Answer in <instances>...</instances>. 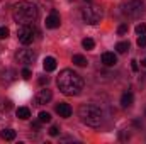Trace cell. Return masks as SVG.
<instances>
[{
  "mask_svg": "<svg viewBox=\"0 0 146 144\" xmlns=\"http://www.w3.org/2000/svg\"><path fill=\"white\" fill-rule=\"evenodd\" d=\"M56 85L60 88V92L66 97H75L83 90V80L78 73H75L73 70H63L58 75Z\"/></svg>",
  "mask_w": 146,
  "mask_h": 144,
  "instance_id": "cell-1",
  "label": "cell"
},
{
  "mask_svg": "<svg viewBox=\"0 0 146 144\" xmlns=\"http://www.w3.org/2000/svg\"><path fill=\"white\" fill-rule=\"evenodd\" d=\"M39 17V10L34 3L31 2H17L14 7H12V19L17 22V24H34Z\"/></svg>",
  "mask_w": 146,
  "mask_h": 144,
  "instance_id": "cell-2",
  "label": "cell"
},
{
  "mask_svg": "<svg viewBox=\"0 0 146 144\" xmlns=\"http://www.w3.org/2000/svg\"><path fill=\"white\" fill-rule=\"evenodd\" d=\"M78 117L83 124L90 126V127H99L102 124V112L100 108L92 105V104H83L78 108Z\"/></svg>",
  "mask_w": 146,
  "mask_h": 144,
  "instance_id": "cell-3",
  "label": "cell"
},
{
  "mask_svg": "<svg viewBox=\"0 0 146 144\" xmlns=\"http://www.w3.org/2000/svg\"><path fill=\"white\" fill-rule=\"evenodd\" d=\"M121 12L127 19H139L146 12V7L143 0H127L121 5Z\"/></svg>",
  "mask_w": 146,
  "mask_h": 144,
  "instance_id": "cell-4",
  "label": "cell"
},
{
  "mask_svg": "<svg viewBox=\"0 0 146 144\" xmlns=\"http://www.w3.org/2000/svg\"><path fill=\"white\" fill-rule=\"evenodd\" d=\"M102 9L97 5H87L85 9H82V19L88 26H97L102 20Z\"/></svg>",
  "mask_w": 146,
  "mask_h": 144,
  "instance_id": "cell-5",
  "label": "cell"
},
{
  "mask_svg": "<svg viewBox=\"0 0 146 144\" xmlns=\"http://www.w3.org/2000/svg\"><path fill=\"white\" fill-rule=\"evenodd\" d=\"M39 34L36 29V26L34 24H22V26H19V29H17V39H19V42L21 44H31L36 36Z\"/></svg>",
  "mask_w": 146,
  "mask_h": 144,
  "instance_id": "cell-6",
  "label": "cell"
},
{
  "mask_svg": "<svg viewBox=\"0 0 146 144\" xmlns=\"http://www.w3.org/2000/svg\"><path fill=\"white\" fill-rule=\"evenodd\" d=\"M15 61L21 65H33L36 61V53L33 49H21L15 53Z\"/></svg>",
  "mask_w": 146,
  "mask_h": 144,
  "instance_id": "cell-7",
  "label": "cell"
},
{
  "mask_svg": "<svg viewBox=\"0 0 146 144\" xmlns=\"http://www.w3.org/2000/svg\"><path fill=\"white\" fill-rule=\"evenodd\" d=\"M51 98H53V93H51V90H48V88H44V90H39V92L36 93V97H34V105H36V107H41V105L48 104Z\"/></svg>",
  "mask_w": 146,
  "mask_h": 144,
  "instance_id": "cell-8",
  "label": "cell"
},
{
  "mask_svg": "<svg viewBox=\"0 0 146 144\" xmlns=\"http://www.w3.org/2000/svg\"><path fill=\"white\" fill-rule=\"evenodd\" d=\"M60 24H61V19H60V15H58L56 12H51V14L46 17V27L56 29V27H60Z\"/></svg>",
  "mask_w": 146,
  "mask_h": 144,
  "instance_id": "cell-9",
  "label": "cell"
},
{
  "mask_svg": "<svg viewBox=\"0 0 146 144\" xmlns=\"http://www.w3.org/2000/svg\"><path fill=\"white\" fill-rule=\"evenodd\" d=\"M133 104H134V95L131 92H124L122 97H121V105L124 108H129Z\"/></svg>",
  "mask_w": 146,
  "mask_h": 144,
  "instance_id": "cell-10",
  "label": "cell"
},
{
  "mask_svg": "<svg viewBox=\"0 0 146 144\" xmlns=\"http://www.w3.org/2000/svg\"><path fill=\"white\" fill-rule=\"evenodd\" d=\"M56 114L60 115V117H70L72 115V107L68 105V104H58L56 105Z\"/></svg>",
  "mask_w": 146,
  "mask_h": 144,
  "instance_id": "cell-11",
  "label": "cell"
},
{
  "mask_svg": "<svg viewBox=\"0 0 146 144\" xmlns=\"http://www.w3.org/2000/svg\"><path fill=\"white\" fill-rule=\"evenodd\" d=\"M102 63H104L106 66H115L117 56H115L114 53H104V54H102Z\"/></svg>",
  "mask_w": 146,
  "mask_h": 144,
  "instance_id": "cell-12",
  "label": "cell"
},
{
  "mask_svg": "<svg viewBox=\"0 0 146 144\" xmlns=\"http://www.w3.org/2000/svg\"><path fill=\"white\" fill-rule=\"evenodd\" d=\"M42 68H44V71H54V70H56V59H54L53 56L44 58V61H42Z\"/></svg>",
  "mask_w": 146,
  "mask_h": 144,
  "instance_id": "cell-13",
  "label": "cell"
},
{
  "mask_svg": "<svg viewBox=\"0 0 146 144\" xmlns=\"http://www.w3.org/2000/svg\"><path fill=\"white\" fill-rule=\"evenodd\" d=\"M15 78H17V71L12 70V68H7L5 71L2 73V80H3L5 83H10V81H14Z\"/></svg>",
  "mask_w": 146,
  "mask_h": 144,
  "instance_id": "cell-14",
  "label": "cell"
},
{
  "mask_svg": "<svg viewBox=\"0 0 146 144\" xmlns=\"http://www.w3.org/2000/svg\"><path fill=\"white\" fill-rule=\"evenodd\" d=\"M0 137H2L3 141H14V139H15V131H14V129H3V131L0 132Z\"/></svg>",
  "mask_w": 146,
  "mask_h": 144,
  "instance_id": "cell-15",
  "label": "cell"
},
{
  "mask_svg": "<svg viewBox=\"0 0 146 144\" xmlns=\"http://www.w3.org/2000/svg\"><path fill=\"white\" fill-rule=\"evenodd\" d=\"M72 61H73V65H76V66H87V65H88L87 58L82 56V54H73Z\"/></svg>",
  "mask_w": 146,
  "mask_h": 144,
  "instance_id": "cell-16",
  "label": "cell"
},
{
  "mask_svg": "<svg viewBox=\"0 0 146 144\" xmlns=\"http://www.w3.org/2000/svg\"><path fill=\"white\" fill-rule=\"evenodd\" d=\"M15 114H17V117H19V119H22V120H27V119L31 117V110H29L27 107H19Z\"/></svg>",
  "mask_w": 146,
  "mask_h": 144,
  "instance_id": "cell-17",
  "label": "cell"
},
{
  "mask_svg": "<svg viewBox=\"0 0 146 144\" xmlns=\"http://www.w3.org/2000/svg\"><path fill=\"white\" fill-rule=\"evenodd\" d=\"M115 51H117L119 54L127 53V51H129V42H127V41H121V42H117V44H115Z\"/></svg>",
  "mask_w": 146,
  "mask_h": 144,
  "instance_id": "cell-18",
  "label": "cell"
},
{
  "mask_svg": "<svg viewBox=\"0 0 146 144\" xmlns=\"http://www.w3.org/2000/svg\"><path fill=\"white\" fill-rule=\"evenodd\" d=\"M82 46H83L87 51H90V49H94V48H95V42H94V39L87 37V39H83V41H82Z\"/></svg>",
  "mask_w": 146,
  "mask_h": 144,
  "instance_id": "cell-19",
  "label": "cell"
},
{
  "mask_svg": "<svg viewBox=\"0 0 146 144\" xmlns=\"http://www.w3.org/2000/svg\"><path fill=\"white\" fill-rule=\"evenodd\" d=\"M39 120L42 122V124H48V122H51V114H48V112H39Z\"/></svg>",
  "mask_w": 146,
  "mask_h": 144,
  "instance_id": "cell-20",
  "label": "cell"
},
{
  "mask_svg": "<svg viewBox=\"0 0 146 144\" xmlns=\"http://www.w3.org/2000/svg\"><path fill=\"white\" fill-rule=\"evenodd\" d=\"M127 31H129V26L127 24H121L119 29H117V34L119 36H124V34H127Z\"/></svg>",
  "mask_w": 146,
  "mask_h": 144,
  "instance_id": "cell-21",
  "label": "cell"
},
{
  "mask_svg": "<svg viewBox=\"0 0 146 144\" xmlns=\"http://www.w3.org/2000/svg\"><path fill=\"white\" fill-rule=\"evenodd\" d=\"M136 34H138V36H143V34H146V24H143V22H141V24H138V26H136Z\"/></svg>",
  "mask_w": 146,
  "mask_h": 144,
  "instance_id": "cell-22",
  "label": "cell"
},
{
  "mask_svg": "<svg viewBox=\"0 0 146 144\" xmlns=\"http://www.w3.org/2000/svg\"><path fill=\"white\" fill-rule=\"evenodd\" d=\"M58 134H60V127H58V126H51V129H49V136L54 137V136H58Z\"/></svg>",
  "mask_w": 146,
  "mask_h": 144,
  "instance_id": "cell-23",
  "label": "cell"
},
{
  "mask_svg": "<svg viewBox=\"0 0 146 144\" xmlns=\"http://www.w3.org/2000/svg\"><path fill=\"white\" fill-rule=\"evenodd\" d=\"M21 75H22V78H24V80H29L33 73H31V70H29V68H24V70H22V73H21Z\"/></svg>",
  "mask_w": 146,
  "mask_h": 144,
  "instance_id": "cell-24",
  "label": "cell"
},
{
  "mask_svg": "<svg viewBox=\"0 0 146 144\" xmlns=\"http://www.w3.org/2000/svg\"><path fill=\"white\" fill-rule=\"evenodd\" d=\"M9 37V29L7 27H0V39H7Z\"/></svg>",
  "mask_w": 146,
  "mask_h": 144,
  "instance_id": "cell-25",
  "label": "cell"
},
{
  "mask_svg": "<svg viewBox=\"0 0 146 144\" xmlns=\"http://www.w3.org/2000/svg\"><path fill=\"white\" fill-rule=\"evenodd\" d=\"M138 46H139V48H145V46H146V36H145V34L138 37Z\"/></svg>",
  "mask_w": 146,
  "mask_h": 144,
  "instance_id": "cell-26",
  "label": "cell"
},
{
  "mask_svg": "<svg viewBox=\"0 0 146 144\" xmlns=\"http://www.w3.org/2000/svg\"><path fill=\"white\" fill-rule=\"evenodd\" d=\"M41 124H42L41 120H36V122H33V124H31V129H34V131H39V129H41Z\"/></svg>",
  "mask_w": 146,
  "mask_h": 144,
  "instance_id": "cell-27",
  "label": "cell"
},
{
  "mask_svg": "<svg viewBox=\"0 0 146 144\" xmlns=\"http://www.w3.org/2000/svg\"><path fill=\"white\" fill-rule=\"evenodd\" d=\"M49 83V76H41L39 78V85H48Z\"/></svg>",
  "mask_w": 146,
  "mask_h": 144,
  "instance_id": "cell-28",
  "label": "cell"
},
{
  "mask_svg": "<svg viewBox=\"0 0 146 144\" xmlns=\"http://www.w3.org/2000/svg\"><path fill=\"white\" fill-rule=\"evenodd\" d=\"M131 68H133V71H138V70H139V65H138V61H136V59H133V61H131Z\"/></svg>",
  "mask_w": 146,
  "mask_h": 144,
  "instance_id": "cell-29",
  "label": "cell"
},
{
  "mask_svg": "<svg viewBox=\"0 0 146 144\" xmlns=\"http://www.w3.org/2000/svg\"><path fill=\"white\" fill-rule=\"evenodd\" d=\"M3 108H7V110H9V108H12V102H10V100H7V102L3 104Z\"/></svg>",
  "mask_w": 146,
  "mask_h": 144,
  "instance_id": "cell-30",
  "label": "cell"
},
{
  "mask_svg": "<svg viewBox=\"0 0 146 144\" xmlns=\"http://www.w3.org/2000/svg\"><path fill=\"white\" fill-rule=\"evenodd\" d=\"M141 65H143V66H146V58L143 59V61H141Z\"/></svg>",
  "mask_w": 146,
  "mask_h": 144,
  "instance_id": "cell-31",
  "label": "cell"
}]
</instances>
